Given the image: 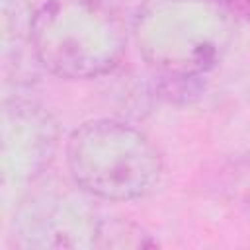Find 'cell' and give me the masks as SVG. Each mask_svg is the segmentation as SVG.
Segmentation results:
<instances>
[{
    "label": "cell",
    "instance_id": "3",
    "mask_svg": "<svg viewBox=\"0 0 250 250\" xmlns=\"http://www.w3.org/2000/svg\"><path fill=\"white\" fill-rule=\"evenodd\" d=\"M72 180L90 195L131 201L150 193L162 174V158L152 141L119 121H90L66 145Z\"/></svg>",
    "mask_w": 250,
    "mask_h": 250
},
{
    "label": "cell",
    "instance_id": "4",
    "mask_svg": "<svg viewBox=\"0 0 250 250\" xmlns=\"http://www.w3.org/2000/svg\"><path fill=\"white\" fill-rule=\"evenodd\" d=\"M55 145V129L47 115L39 109L16 105L4 115V133H2V156L4 164L16 158L8 168L16 176H33L49 160Z\"/></svg>",
    "mask_w": 250,
    "mask_h": 250
},
{
    "label": "cell",
    "instance_id": "2",
    "mask_svg": "<svg viewBox=\"0 0 250 250\" xmlns=\"http://www.w3.org/2000/svg\"><path fill=\"white\" fill-rule=\"evenodd\" d=\"M135 37L150 66L193 76L215 66L229 49L232 16L221 0H145Z\"/></svg>",
    "mask_w": 250,
    "mask_h": 250
},
{
    "label": "cell",
    "instance_id": "1",
    "mask_svg": "<svg viewBox=\"0 0 250 250\" xmlns=\"http://www.w3.org/2000/svg\"><path fill=\"white\" fill-rule=\"evenodd\" d=\"M29 31L39 62L72 80L111 72L127 47L119 16L102 0H47L33 16Z\"/></svg>",
    "mask_w": 250,
    "mask_h": 250
}]
</instances>
